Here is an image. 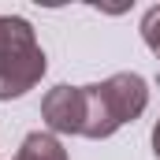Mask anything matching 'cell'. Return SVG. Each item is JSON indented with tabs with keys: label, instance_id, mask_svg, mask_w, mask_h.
Returning <instances> with one entry per match:
<instances>
[{
	"label": "cell",
	"instance_id": "cell-2",
	"mask_svg": "<svg viewBox=\"0 0 160 160\" xmlns=\"http://www.w3.org/2000/svg\"><path fill=\"white\" fill-rule=\"evenodd\" d=\"M45 75V52L34 26L19 15H0V101H15Z\"/></svg>",
	"mask_w": 160,
	"mask_h": 160
},
{
	"label": "cell",
	"instance_id": "cell-6",
	"mask_svg": "<svg viewBox=\"0 0 160 160\" xmlns=\"http://www.w3.org/2000/svg\"><path fill=\"white\" fill-rule=\"evenodd\" d=\"M153 153H157V160H160V119H157V127H153Z\"/></svg>",
	"mask_w": 160,
	"mask_h": 160
},
{
	"label": "cell",
	"instance_id": "cell-3",
	"mask_svg": "<svg viewBox=\"0 0 160 160\" xmlns=\"http://www.w3.org/2000/svg\"><path fill=\"white\" fill-rule=\"evenodd\" d=\"M41 119L56 134H82L86 127V89L82 86H56L41 101Z\"/></svg>",
	"mask_w": 160,
	"mask_h": 160
},
{
	"label": "cell",
	"instance_id": "cell-1",
	"mask_svg": "<svg viewBox=\"0 0 160 160\" xmlns=\"http://www.w3.org/2000/svg\"><path fill=\"white\" fill-rule=\"evenodd\" d=\"M86 89V127L82 138H112L123 123H134L149 104V86L134 71H119Z\"/></svg>",
	"mask_w": 160,
	"mask_h": 160
},
{
	"label": "cell",
	"instance_id": "cell-4",
	"mask_svg": "<svg viewBox=\"0 0 160 160\" xmlns=\"http://www.w3.org/2000/svg\"><path fill=\"white\" fill-rule=\"evenodd\" d=\"M15 160H67V149L60 145L56 134L34 130V134L22 138V149L15 153Z\"/></svg>",
	"mask_w": 160,
	"mask_h": 160
},
{
	"label": "cell",
	"instance_id": "cell-5",
	"mask_svg": "<svg viewBox=\"0 0 160 160\" xmlns=\"http://www.w3.org/2000/svg\"><path fill=\"white\" fill-rule=\"evenodd\" d=\"M142 38H145V45L153 48V56L160 60V4L142 15Z\"/></svg>",
	"mask_w": 160,
	"mask_h": 160
}]
</instances>
